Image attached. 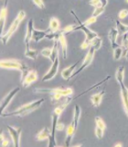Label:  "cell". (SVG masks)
<instances>
[{"mask_svg":"<svg viewBox=\"0 0 128 147\" xmlns=\"http://www.w3.org/2000/svg\"><path fill=\"white\" fill-rule=\"evenodd\" d=\"M45 101V99L42 98H39V99H37L32 101V102L29 103H27L18 107L17 109H16L15 110H13L11 112H7V113H3L2 114V117L4 118H7V117H24L26 115L29 114L31 112H33L34 110L38 109L42 103Z\"/></svg>","mask_w":128,"mask_h":147,"instance_id":"cell-1","label":"cell"},{"mask_svg":"<svg viewBox=\"0 0 128 147\" xmlns=\"http://www.w3.org/2000/svg\"><path fill=\"white\" fill-rule=\"evenodd\" d=\"M81 114V109L79 105H76L74 107V112H73L72 121L70 123V125L67 127V130H66V139H65V145L66 146H70L71 142L72 141V138L75 134L78 123H79V121H80Z\"/></svg>","mask_w":128,"mask_h":147,"instance_id":"cell-2","label":"cell"},{"mask_svg":"<svg viewBox=\"0 0 128 147\" xmlns=\"http://www.w3.org/2000/svg\"><path fill=\"white\" fill-rule=\"evenodd\" d=\"M25 18H26V12L24 10H20L19 12H18L17 16L16 17L15 20H14V21L11 23V25L8 28L7 32L6 33H4L1 38H0L3 44H7L8 42V40H10V38L14 35V33L17 30L18 27H19V25H20V23L22 22V20H24Z\"/></svg>","mask_w":128,"mask_h":147,"instance_id":"cell-3","label":"cell"},{"mask_svg":"<svg viewBox=\"0 0 128 147\" xmlns=\"http://www.w3.org/2000/svg\"><path fill=\"white\" fill-rule=\"evenodd\" d=\"M0 68L7 70H19L21 73H26L27 70V64L17 59H0Z\"/></svg>","mask_w":128,"mask_h":147,"instance_id":"cell-4","label":"cell"},{"mask_svg":"<svg viewBox=\"0 0 128 147\" xmlns=\"http://www.w3.org/2000/svg\"><path fill=\"white\" fill-rule=\"evenodd\" d=\"M35 93H39V94H49V95H53V94H59L62 96H72L73 94V90L71 87H54V88H47V87H42V88H39V87H37L34 89Z\"/></svg>","mask_w":128,"mask_h":147,"instance_id":"cell-5","label":"cell"},{"mask_svg":"<svg viewBox=\"0 0 128 147\" xmlns=\"http://www.w3.org/2000/svg\"><path fill=\"white\" fill-rule=\"evenodd\" d=\"M71 13L72 14V16L74 17V18H75V20H77V22H78L77 30H81V31H83V32H84V34H85V36H86V38H85V39H86V40H90L91 42V40H93L94 38H96V37L98 36V34L96 33L95 31L90 30L87 26H85V25L83 24V23H82V22L79 20V18H78V17L76 16V14L74 13V11L71 10Z\"/></svg>","mask_w":128,"mask_h":147,"instance_id":"cell-6","label":"cell"},{"mask_svg":"<svg viewBox=\"0 0 128 147\" xmlns=\"http://www.w3.org/2000/svg\"><path fill=\"white\" fill-rule=\"evenodd\" d=\"M19 91H20L19 87L16 86L15 88H13L11 91H9L7 96H5V98L1 100V102H0V116H2V114L4 113V111L7 108V106L9 105V103L11 102L12 99L15 98V96Z\"/></svg>","mask_w":128,"mask_h":147,"instance_id":"cell-7","label":"cell"},{"mask_svg":"<svg viewBox=\"0 0 128 147\" xmlns=\"http://www.w3.org/2000/svg\"><path fill=\"white\" fill-rule=\"evenodd\" d=\"M95 52H96L95 49H94L93 47H91V46H90V49H89V51H88V53H87L86 56H85V58H84V60H83V62H82V63H81V65L80 66V68L78 69V70L74 71V73H73V75H72L71 77L75 76H77V75H79V74H80L81 71H83V69L87 68V67H88V66L90 65V64L91 63V62H93V60Z\"/></svg>","mask_w":128,"mask_h":147,"instance_id":"cell-8","label":"cell"},{"mask_svg":"<svg viewBox=\"0 0 128 147\" xmlns=\"http://www.w3.org/2000/svg\"><path fill=\"white\" fill-rule=\"evenodd\" d=\"M7 131L10 135L13 145L15 147H19L20 145V136H21V128H17L14 126H7Z\"/></svg>","mask_w":128,"mask_h":147,"instance_id":"cell-9","label":"cell"},{"mask_svg":"<svg viewBox=\"0 0 128 147\" xmlns=\"http://www.w3.org/2000/svg\"><path fill=\"white\" fill-rule=\"evenodd\" d=\"M59 66V56H58L56 59H55V61L52 62V64H51V66H50L49 70L45 74L41 80L43 82H46V81H49V80H51L52 78H54L58 73Z\"/></svg>","mask_w":128,"mask_h":147,"instance_id":"cell-10","label":"cell"},{"mask_svg":"<svg viewBox=\"0 0 128 147\" xmlns=\"http://www.w3.org/2000/svg\"><path fill=\"white\" fill-rule=\"evenodd\" d=\"M38 73L35 70H29L27 73L26 74V76H24V78L21 80L22 85L24 87H29L31 84L35 83L37 80H38Z\"/></svg>","mask_w":128,"mask_h":147,"instance_id":"cell-11","label":"cell"},{"mask_svg":"<svg viewBox=\"0 0 128 147\" xmlns=\"http://www.w3.org/2000/svg\"><path fill=\"white\" fill-rule=\"evenodd\" d=\"M59 116L57 114L53 113L52 114V121H51V133H50V136L49 138V147H53L56 146V140H55V131H56V125L59 122Z\"/></svg>","mask_w":128,"mask_h":147,"instance_id":"cell-12","label":"cell"},{"mask_svg":"<svg viewBox=\"0 0 128 147\" xmlns=\"http://www.w3.org/2000/svg\"><path fill=\"white\" fill-rule=\"evenodd\" d=\"M33 20L30 18L27 24V30H26V36H25V44L26 48H29V42L32 40V37H33L34 32V23Z\"/></svg>","mask_w":128,"mask_h":147,"instance_id":"cell-13","label":"cell"},{"mask_svg":"<svg viewBox=\"0 0 128 147\" xmlns=\"http://www.w3.org/2000/svg\"><path fill=\"white\" fill-rule=\"evenodd\" d=\"M58 42H59V47L61 48V53H62V58L63 59H67V56H68V43H67V40H66L65 35L62 34L61 32L59 33Z\"/></svg>","mask_w":128,"mask_h":147,"instance_id":"cell-14","label":"cell"},{"mask_svg":"<svg viewBox=\"0 0 128 147\" xmlns=\"http://www.w3.org/2000/svg\"><path fill=\"white\" fill-rule=\"evenodd\" d=\"M120 87H121V98L123 101V105L128 116V89L126 88L125 85L123 84V82L120 84Z\"/></svg>","mask_w":128,"mask_h":147,"instance_id":"cell-15","label":"cell"},{"mask_svg":"<svg viewBox=\"0 0 128 147\" xmlns=\"http://www.w3.org/2000/svg\"><path fill=\"white\" fill-rule=\"evenodd\" d=\"M51 31L49 29L46 30H34L33 32V37H32V40H33L35 42H39V41L42 40L43 39L47 38V36L49 34V32Z\"/></svg>","mask_w":128,"mask_h":147,"instance_id":"cell-16","label":"cell"},{"mask_svg":"<svg viewBox=\"0 0 128 147\" xmlns=\"http://www.w3.org/2000/svg\"><path fill=\"white\" fill-rule=\"evenodd\" d=\"M117 36H118V31H117L116 29H114V28H112V29H110V30L108 32V39L110 40V42H111V46H112L113 50L120 46V45H119L116 42Z\"/></svg>","mask_w":128,"mask_h":147,"instance_id":"cell-17","label":"cell"},{"mask_svg":"<svg viewBox=\"0 0 128 147\" xmlns=\"http://www.w3.org/2000/svg\"><path fill=\"white\" fill-rule=\"evenodd\" d=\"M7 6H5L1 8L0 10V38L2 37L4 34V28L5 24H6V20H7Z\"/></svg>","mask_w":128,"mask_h":147,"instance_id":"cell-18","label":"cell"},{"mask_svg":"<svg viewBox=\"0 0 128 147\" xmlns=\"http://www.w3.org/2000/svg\"><path fill=\"white\" fill-rule=\"evenodd\" d=\"M77 66V63H73L72 65H70V66H68L66 68H64L62 72H61V77L63 78L64 80H68V79H70V78L73 75V73H74V70H75V68Z\"/></svg>","mask_w":128,"mask_h":147,"instance_id":"cell-19","label":"cell"},{"mask_svg":"<svg viewBox=\"0 0 128 147\" xmlns=\"http://www.w3.org/2000/svg\"><path fill=\"white\" fill-rule=\"evenodd\" d=\"M105 95V90H102L96 93L94 95H93L91 96V105L93 107H99L101 102H102V99L103 98V96Z\"/></svg>","mask_w":128,"mask_h":147,"instance_id":"cell-20","label":"cell"},{"mask_svg":"<svg viewBox=\"0 0 128 147\" xmlns=\"http://www.w3.org/2000/svg\"><path fill=\"white\" fill-rule=\"evenodd\" d=\"M50 133H51V130H49V127H44L39 132L37 133L36 139L38 140V141L49 140V136H50Z\"/></svg>","mask_w":128,"mask_h":147,"instance_id":"cell-21","label":"cell"},{"mask_svg":"<svg viewBox=\"0 0 128 147\" xmlns=\"http://www.w3.org/2000/svg\"><path fill=\"white\" fill-rule=\"evenodd\" d=\"M59 27H61V23H59V20L57 18H51L49 20V30L52 32H57L59 30Z\"/></svg>","mask_w":128,"mask_h":147,"instance_id":"cell-22","label":"cell"},{"mask_svg":"<svg viewBox=\"0 0 128 147\" xmlns=\"http://www.w3.org/2000/svg\"><path fill=\"white\" fill-rule=\"evenodd\" d=\"M116 30L118 31V35L123 36V34L128 33V26L120 22V20H116Z\"/></svg>","mask_w":128,"mask_h":147,"instance_id":"cell-23","label":"cell"},{"mask_svg":"<svg viewBox=\"0 0 128 147\" xmlns=\"http://www.w3.org/2000/svg\"><path fill=\"white\" fill-rule=\"evenodd\" d=\"M52 52H51V56H50L49 60L52 62L55 61V59H56L58 56H59V42H58V40H55L54 41V44L52 46Z\"/></svg>","mask_w":128,"mask_h":147,"instance_id":"cell-24","label":"cell"},{"mask_svg":"<svg viewBox=\"0 0 128 147\" xmlns=\"http://www.w3.org/2000/svg\"><path fill=\"white\" fill-rule=\"evenodd\" d=\"M123 77H125V66H120L117 69L115 74V78L119 83V85L123 82Z\"/></svg>","mask_w":128,"mask_h":147,"instance_id":"cell-25","label":"cell"},{"mask_svg":"<svg viewBox=\"0 0 128 147\" xmlns=\"http://www.w3.org/2000/svg\"><path fill=\"white\" fill-rule=\"evenodd\" d=\"M38 51L37 50H32L30 48H26V51H25V56L29 58L31 60H36L37 57H38Z\"/></svg>","mask_w":128,"mask_h":147,"instance_id":"cell-26","label":"cell"},{"mask_svg":"<svg viewBox=\"0 0 128 147\" xmlns=\"http://www.w3.org/2000/svg\"><path fill=\"white\" fill-rule=\"evenodd\" d=\"M102 43H103V39L101 38V37L97 36L96 38H94L93 40H91V46L93 47L95 49V51H98L101 48V46H102Z\"/></svg>","mask_w":128,"mask_h":147,"instance_id":"cell-27","label":"cell"},{"mask_svg":"<svg viewBox=\"0 0 128 147\" xmlns=\"http://www.w3.org/2000/svg\"><path fill=\"white\" fill-rule=\"evenodd\" d=\"M77 27L78 25L77 24H71V25H69L67 27H65L64 29L61 31L62 34H67V33H71V32L74 31V30H77Z\"/></svg>","mask_w":128,"mask_h":147,"instance_id":"cell-28","label":"cell"},{"mask_svg":"<svg viewBox=\"0 0 128 147\" xmlns=\"http://www.w3.org/2000/svg\"><path fill=\"white\" fill-rule=\"evenodd\" d=\"M122 54H123V49H122V47H120V46L115 48V49H113V59L115 60V61H118L119 59H121Z\"/></svg>","mask_w":128,"mask_h":147,"instance_id":"cell-29","label":"cell"},{"mask_svg":"<svg viewBox=\"0 0 128 147\" xmlns=\"http://www.w3.org/2000/svg\"><path fill=\"white\" fill-rule=\"evenodd\" d=\"M95 123H96V126L101 128V129H103V130L106 129V124H105V122L103 121V119L102 118L96 117L95 118Z\"/></svg>","mask_w":128,"mask_h":147,"instance_id":"cell-30","label":"cell"},{"mask_svg":"<svg viewBox=\"0 0 128 147\" xmlns=\"http://www.w3.org/2000/svg\"><path fill=\"white\" fill-rule=\"evenodd\" d=\"M103 11H104V7H102V6L97 7H94V10H93V15H91V16L98 18L100 15H102V14L103 13Z\"/></svg>","mask_w":128,"mask_h":147,"instance_id":"cell-31","label":"cell"},{"mask_svg":"<svg viewBox=\"0 0 128 147\" xmlns=\"http://www.w3.org/2000/svg\"><path fill=\"white\" fill-rule=\"evenodd\" d=\"M51 52H52V50L50 49V48H45V49H43L42 51H41L40 53H41L42 56L49 59L50 56H51Z\"/></svg>","mask_w":128,"mask_h":147,"instance_id":"cell-32","label":"cell"},{"mask_svg":"<svg viewBox=\"0 0 128 147\" xmlns=\"http://www.w3.org/2000/svg\"><path fill=\"white\" fill-rule=\"evenodd\" d=\"M97 18H96V17H93V16H91V17H90L88 20H86L84 22H82L83 24L85 25V26H90V25H91V24H94V23L97 21Z\"/></svg>","mask_w":128,"mask_h":147,"instance_id":"cell-33","label":"cell"},{"mask_svg":"<svg viewBox=\"0 0 128 147\" xmlns=\"http://www.w3.org/2000/svg\"><path fill=\"white\" fill-rule=\"evenodd\" d=\"M103 133H104L103 129H101V128L96 126V128H95V135H96V137L98 138V139H102V138L103 137Z\"/></svg>","mask_w":128,"mask_h":147,"instance_id":"cell-34","label":"cell"},{"mask_svg":"<svg viewBox=\"0 0 128 147\" xmlns=\"http://www.w3.org/2000/svg\"><path fill=\"white\" fill-rule=\"evenodd\" d=\"M122 45L123 46V48H125V50H128V36H127V33L123 35Z\"/></svg>","mask_w":128,"mask_h":147,"instance_id":"cell-35","label":"cell"},{"mask_svg":"<svg viewBox=\"0 0 128 147\" xmlns=\"http://www.w3.org/2000/svg\"><path fill=\"white\" fill-rule=\"evenodd\" d=\"M127 16H128V10H127V9H122V10L118 14V17H119V18H121V20L125 18Z\"/></svg>","mask_w":128,"mask_h":147,"instance_id":"cell-36","label":"cell"},{"mask_svg":"<svg viewBox=\"0 0 128 147\" xmlns=\"http://www.w3.org/2000/svg\"><path fill=\"white\" fill-rule=\"evenodd\" d=\"M32 1H33V3L39 8H41V9L45 8V4L43 2V0H32Z\"/></svg>","mask_w":128,"mask_h":147,"instance_id":"cell-37","label":"cell"},{"mask_svg":"<svg viewBox=\"0 0 128 147\" xmlns=\"http://www.w3.org/2000/svg\"><path fill=\"white\" fill-rule=\"evenodd\" d=\"M90 46H91V41L88 40H84V41L81 44V49L82 50H85L87 48H90Z\"/></svg>","mask_w":128,"mask_h":147,"instance_id":"cell-38","label":"cell"},{"mask_svg":"<svg viewBox=\"0 0 128 147\" xmlns=\"http://www.w3.org/2000/svg\"><path fill=\"white\" fill-rule=\"evenodd\" d=\"M61 98H62V96H61V95H59V94H53V95H50V98H51V100L53 101V102H57V101H59Z\"/></svg>","mask_w":128,"mask_h":147,"instance_id":"cell-39","label":"cell"},{"mask_svg":"<svg viewBox=\"0 0 128 147\" xmlns=\"http://www.w3.org/2000/svg\"><path fill=\"white\" fill-rule=\"evenodd\" d=\"M89 4L91 5V6L94 7H100L101 6L100 0H90Z\"/></svg>","mask_w":128,"mask_h":147,"instance_id":"cell-40","label":"cell"},{"mask_svg":"<svg viewBox=\"0 0 128 147\" xmlns=\"http://www.w3.org/2000/svg\"><path fill=\"white\" fill-rule=\"evenodd\" d=\"M64 129H65V126H64V124L63 123H57V125H56V131H63Z\"/></svg>","mask_w":128,"mask_h":147,"instance_id":"cell-41","label":"cell"},{"mask_svg":"<svg viewBox=\"0 0 128 147\" xmlns=\"http://www.w3.org/2000/svg\"><path fill=\"white\" fill-rule=\"evenodd\" d=\"M5 139H6V138H5V134H4L3 131H0V145H2V142H4Z\"/></svg>","mask_w":128,"mask_h":147,"instance_id":"cell-42","label":"cell"},{"mask_svg":"<svg viewBox=\"0 0 128 147\" xmlns=\"http://www.w3.org/2000/svg\"><path fill=\"white\" fill-rule=\"evenodd\" d=\"M100 3H101V6L105 7L107 5V0H100Z\"/></svg>","mask_w":128,"mask_h":147,"instance_id":"cell-43","label":"cell"},{"mask_svg":"<svg viewBox=\"0 0 128 147\" xmlns=\"http://www.w3.org/2000/svg\"><path fill=\"white\" fill-rule=\"evenodd\" d=\"M8 144H9V142H8V140H7V139H5V140H4V142H2V145H1V146L6 147V146H7Z\"/></svg>","mask_w":128,"mask_h":147,"instance_id":"cell-44","label":"cell"},{"mask_svg":"<svg viewBox=\"0 0 128 147\" xmlns=\"http://www.w3.org/2000/svg\"><path fill=\"white\" fill-rule=\"evenodd\" d=\"M125 58H126V60L128 61V50H126V54H125Z\"/></svg>","mask_w":128,"mask_h":147,"instance_id":"cell-45","label":"cell"},{"mask_svg":"<svg viewBox=\"0 0 128 147\" xmlns=\"http://www.w3.org/2000/svg\"><path fill=\"white\" fill-rule=\"evenodd\" d=\"M114 146H115V147H119V146H122V144H115V145H114Z\"/></svg>","mask_w":128,"mask_h":147,"instance_id":"cell-46","label":"cell"},{"mask_svg":"<svg viewBox=\"0 0 128 147\" xmlns=\"http://www.w3.org/2000/svg\"><path fill=\"white\" fill-rule=\"evenodd\" d=\"M126 1H127V2H128V0H126Z\"/></svg>","mask_w":128,"mask_h":147,"instance_id":"cell-47","label":"cell"}]
</instances>
